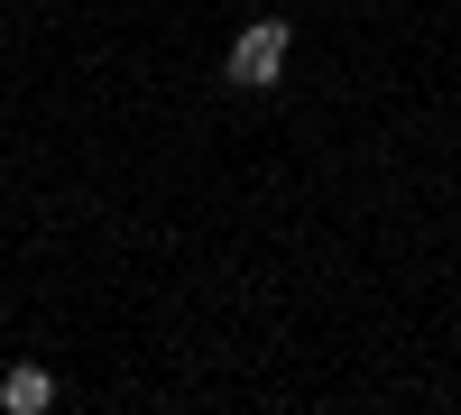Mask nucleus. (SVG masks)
<instances>
[{"label":"nucleus","mask_w":461,"mask_h":415,"mask_svg":"<svg viewBox=\"0 0 461 415\" xmlns=\"http://www.w3.org/2000/svg\"><path fill=\"white\" fill-rule=\"evenodd\" d=\"M286 56H295V28H286V19H249L240 37H230V56H221V84L267 93V84L286 74Z\"/></svg>","instance_id":"1"},{"label":"nucleus","mask_w":461,"mask_h":415,"mask_svg":"<svg viewBox=\"0 0 461 415\" xmlns=\"http://www.w3.org/2000/svg\"><path fill=\"white\" fill-rule=\"evenodd\" d=\"M65 388H56V369L47 360H19V369H0V406H10V415H47Z\"/></svg>","instance_id":"2"}]
</instances>
